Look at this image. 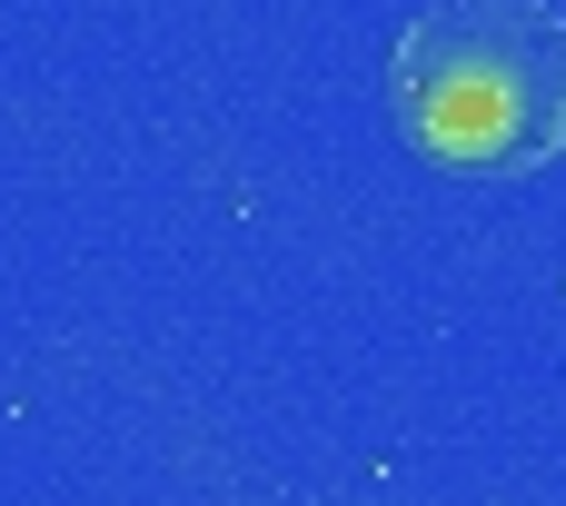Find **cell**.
<instances>
[{
	"instance_id": "cell-1",
	"label": "cell",
	"mask_w": 566,
	"mask_h": 506,
	"mask_svg": "<svg viewBox=\"0 0 566 506\" xmlns=\"http://www.w3.org/2000/svg\"><path fill=\"white\" fill-rule=\"evenodd\" d=\"M388 119L458 179H527L566 159V10L428 0L388 50Z\"/></svg>"
}]
</instances>
